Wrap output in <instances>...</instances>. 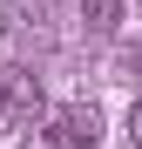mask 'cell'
Masks as SVG:
<instances>
[{
  "label": "cell",
  "mask_w": 142,
  "mask_h": 149,
  "mask_svg": "<svg viewBox=\"0 0 142 149\" xmlns=\"http://www.w3.org/2000/svg\"><path fill=\"white\" fill-rule=\"evenodd\" d=\"M34 109H41V81H34L27 68H0V136L20 129Z\"/></svg>",
  "instance_id": "1"
},
{
  "label": "cell",
  "mask_w": 142,
  "mask_h": 149,
  "mask_svg": "<svg viewBox=\"0 0 142 149\" xmlns=\"http://www.w3.org/2000/svg\"><path fill=\"white\" fill-rule=\"evenodd\" d=\"M54 129L68 136V149H95L102 142V109L95 102H61L54 109Z\"/></svg>",
  "instance_id": "2"
},
{
  "label": "cell",
  "mask_w": 142,
  "mask_h": 149,
  "mask_svg": "<svg viewBox=\"0 0 142 149\" xmlns=\"http://www.w3.org/2000/svg\"><path fill=\"white\" fill-rule=\"evenodd\" d=\"M122 7H129V0H81L88 34H115V27H122Z\"/></svg>",
  "instance_id": "3"
},
{
  "label": "cell",
  "mask_w": 142,
  "mask_h": 149,
  "mask_svg": "<svg viewBox=\"0 0 142 149\" xmlns=\"http://www.w3.org/2000/svg\"><path fill=\"white\" fill-rule=\"evenodd\" d=\"M27 149H68V136H61V129H34V136H27Z\"/></svg>",
  "instance_id": "4"
},
{
  "label": "cell",
  "mask_w": 142,
  "mask_h": 149,
  "mask_svg": "<svg viewBox=\"0 0 142 149\" xmlns=\"http://www.w3.org/2000/svg\"><path fill=\"white\" fill-rule=\"evenodd\" d=\"M129 142H135V149H142V102H135V109H129Z\"/></svg>",
  "instance_id": "5"
},
{
  "label": "cell",
  "mask_w": 142,
  "mask_h": 149,
  "mask_svg": "<svg viewBox=\"0 0 142 149\" xmlns=\"http://www.w3.org/2000/svg\"><path fill=\"white\" fill-rule=\"evenodd\" d=\"M135 68H142V61H135Z\"/></svg>",
  "instance_id": "6"
}]
</instances>
